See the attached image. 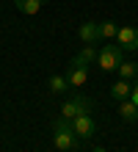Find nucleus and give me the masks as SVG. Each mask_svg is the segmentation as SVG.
<instances>
[{
    "mask_svg": "<svg viewBox=\"0 0 138 152\" xmlns=\"http://www.w3.org/2000/svg\"><path fill=\"white\" fill-rule=\"evenodd\" d=\"M53 144H55V149H61V152H75L77 144H80V138H77L75 127H72V122L64 119V116L53 124Z\"/></svg>",
    "mask_w": 138,
    "mask_h": 152,
    "instance_id": "obj_1",
    "label": "nucleus"
},
{
    "mask_svg": "<svg viewBox=\"0 0 138 152\" xmlns=\"http://www.w3.org/2000/svg\"><path fill=\"white\" fill-rule=\"evenodd\" d=\"M130 100H133V102H135V105H138V83H135V86H133V94H130Z\"/></svg>",
    "mask_w": 138,
    "mask_h": 152,
    "instance_id": "obj_15",
    "label": "nucleus"
},
{
    "mask_svg": "<svg viewBox=\"0 0 138 152\" xmlns=\"http://www.w3.org/2000/svg\"><path fill=\"white\" fill-rule=\"evenodd\" d=\"M119 113H122L124 122H135L138 119V105L133 100H122V105H119Z\"/></svg>",
    "mask_w": 138,
    "mask_h": 152,
    "instance_id": "obj_11",
    "label": "nucleus"
},
{
    "mask_svg": "<svg viewBox=\"0 0 138 152\" xmlns=\"http://www.w3.org/2000/svg\"><path fill=\"white\" fill-rule=\"evenodd\" d=\"M88 111H91V102L83 94H75L72 100H66V102L61 105V116H64V119H69V122L75 119V116H80V113H88Z\"/></svg>",
    "mask_w": 138,
    "mask_h": 152,
    "instance_id": "obj_3",
    "label": "nucleus"
},
{
    "mask_svg": "<svg viewBox=\"0 0 138 152\" xmlns=\"http://www.w3.org/2000/svg\"><path fill=\"white\" fill-rule=\"evenodd\" d=\"M72 127H75L77 138H91L97 133V122H94V116H91V113H80V116L72 119Z\"/></svg>",
    "mask_w": 138,
    "mask_h": 152,
    "instance_id": "obj_5",
    "label": "nucleus"
},
{
    "mask_svg": "<svg viewBox=\"0 0 138 152\" xmlns=\"http://www.w3.org/2000/svg\"><path fill=\"white\" fill-rule=\"evenodd\" d=\"M77 36L83 44H94V42H102V36H99V22H83L77 28Z\"/></svg>",
    "mask_w": 138,
    "mask_h": 152,
    "instance_id": "obj_7",
    "label": "nucleus"
},
{
    "mask_svg": "<svg viewBox=\"0 0 138 152\" xmlns=\"http://www.w3.org/2000/svg\"><path fill=\"white\" fill-rule=\"evenodd\" d=\"M66 88H69V83H66V77H64V75H53L50 77V91L53 94H64Z\"/></svg>",
    "mask_w": 138,
    "mask_h": 152,
    "instance_id": "obj_14",
    "label": "nucleus"
},
{
    "mask_svg": "<svg viewBox=\"0 0 138 152\" xmlns=\"http://www.w3.org/2000/svg\"><path fill=\"white\" fill-rule=\"evenodd\" d=\"M14 6L20 8L22 14H28V17H33V14H39V11H42V6H44V0H14Z\"/></svg>",
    "mask_w": 138,
    "mask_h": 152,
    "instance_id": "obj_9",
    "label": "nucleus"
},
{
    "mask_svg": "<svg viewBox=\"0 0 138 152\" xmlns=\"http://www.w3.org/2000/svg\"><path fill=\"white\" fill-rule=\"evenodd\" d=\"M116 42H119V47L124 53H135L138 50V28L135 25H119Z\"/></svg>",
    "mask_w": 138,
    "mask_h": 152,
    "instance_id": "obj_4",
    "label": "nucleus"
},
{
    "mask_svg": "<svg viewBox=\"0 0 138 152\" xmlns=\"http://www.w3.org/2000/svg\"><path fill=\"white\" fill-rule=\"evenodd\" d=\"M116 33H119V25L113 20H102V22H99V36H102V42L116 39Z\"/></svg>",
    "mask_w": 138,
    "mask_h": 152,
    "instance_id": "obj_12",
    "label": "nucleus"
},
{
    "mask_svg": "<svg viewBox=\"0 0 138 152\" xmlns=\"http://www.w3.org/2000/svg\"><path fill=\"white\" fill-rule=\"evenodd\" d=\"M119 77H124V80H133V77H138V64L122 61V64H119Z\"/></svg>",
    "mask_w": 138,
    "mask_h": 152,
    "instance_id": "obj_13",
    "label": "nucleus"
},
{
    "mask_svg": "<svg viewBox=\"0 0 138 152\" xmlns=\"http://www.w3.org/2000/svg\"><path fill=\"white\" fill-rule=\"evenodd\" d=\"M64 77H66L69 88H80V86H83V83L88 80V66H86V64H77V61H72Z\"/></svg>",
    "mask_w": 138,
    "mask_h": 152,
    "instance_id": "obj_6",
    "label": "nucleus"
},
{
    "mask_svg": "<svg viewBox=\"0 0 138 152\" xmlns=\"http://www.w3.org/2000/svg\"><path fill=\"white\" fill-rule=\"evenodd\" d=\"M130 94H133V86H130V80H124V77H119L113 86H110V97H113L116 102H122V100H130Z\"/></svg>",
    "mask_w": 138,
    "mask_h": 152,
    "instance_id": "obj_8",
    "label": "nucleus"
},
{
    "mask_svg": "<svg viewBox=\"0 0 138 152\" xmlns=\"http://www.w3.org/2000/svg\"><path fill=\"white\" fill-rule=\"evenodd\" d=\"M122 61H124V50L119 47V44H105V47L97 53V64H99L102 72H113V69H119Z\"/></svg>",
    "mask_w": 138,
    "mask_h": 152,
    "instance_id": "obj_2",
    "label": "nucleus"
},
{
    "mask_svg": "<svg viewBox=\"0 0 138 152\" xmlns=\"http://www.w3.org/2000/svg\"><path fill=\"white\" fill-rule=\"evenodd\" d=\"M94 152H105V147H94Z\"/></svg>",
    "mask_w": 138,
    "mask_h": 152,
    "instance_id": "obj_16",
    "label": "nucleus"
},
{
    "mask_svg": "<svg viewBox=\"0 0 138 152\" xmlns=\"http://www.w3.org/2000/svg\"><path fill=\"white\" fill-rule=\"evenodd\" d=\"M97 53H99V50H94V44H83V50H80L72 61H77V64H86V66H88V64H94V61H97Z\"/></svg>",
    "mask_w": 138,
    "mask_h": 152,
    "instance_id": "obj_10",
    "label": "nucleus"
}]
</instances>
